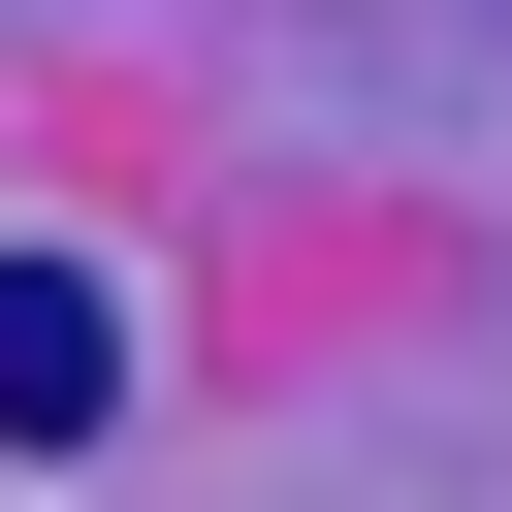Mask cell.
Returning a JSON list of instances; mask_svg holds the SVG:
<instances>
[{"instance_id": "1", "label": "cell", "mask_w": 512, "mask_h": 512, "mask_svg": "<svg viewBox=\"0 0 512 512\" xmlns=\"http://www.w3.org/2000/svg\"><path fill=\"white\" fill-rule=\"evenodd\" d=\"M96 416H128V320L64 256H0V448H96Z\"/></svg>"}]
</instances>
